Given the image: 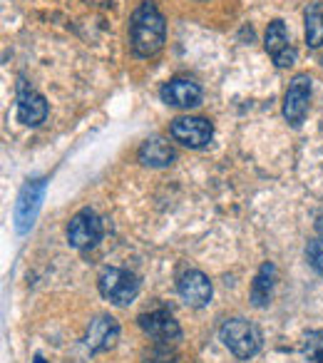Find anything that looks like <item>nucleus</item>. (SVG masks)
Wrapping results in <instances>:
<instances>
[{
  "label": "nucleus",
  "instance_id": "nucleus-17",
  "mask_svg": "<svg viewBox=\"0 0 323 363\" xmlns=\"http://www.w3.org/2000/svg\"><path fill=\"white\" fill-rule=\"evenodd\" d=\"M301 353L306 363H323V331H308Z\"/></svg>",
  "mask_w": 323,
  "mask_h": 363
},
{
  "label": "nucleus",
  "instance_id": "nucleus-14",
  "mask_svg": "<svg viewBox=\"0 0 323 363\" xmlns=\"http://www.w3.org/2000/svg\"><path fill=\"white\" fill-rule=\"evenodd\" d=\"M137 157H140V162L144 167H154V169H159V167L172 164L174 157H177V152H174V147L169 145L164 137H149V140L142 142Z\"/></svg>",
  "mask_w": 323,
  "mask_h": 363
},
{
  "label": "nucleus",
  "instance_id": "nucleus-4",
  "mask_svg": "<svg viewBox=\"0 0 323 363\" xmlns=\"http://www.w3.org/2000/svg\"><path fill=\"white\" fill-rule=\"evenodd\" d=\"M45 189H47V179H42V177L23 184L21 194H18V202H16V229L21 234L30 232V227L35 224L42 197H45Z\"/></svg>",
  "mask_w": 323,
  "mask_h": 363
},
{
  "label": "nucleus",
  "instance_id": "nucleus-12",
  "mask_svg": "<svg viewBox=\"0 0 323 363\" xmlns=\"http://www.w3.org/2000/svg\"><path fill=\"white\" fill-rule=\"evenodd\" d=\"M264 45L266 52L273 57L278 67H291L296 62V50L288 43V30L283 21H271L266 28V35H264Z\"/></svg>",
  "mask_w": 323,
  "mask_h": 363
},
{
  "label": "nucleus",
  "instance_id": "nucleus-20",
  "mask_svg": "<svg viewBox=\"0 0 323 363\" xmlns=\"http://www.w3.org/2000/svg\"><path fill=\"white\" fill-rule=\"evenodd\" d=\"M33 363H45V358H42V356H35V361H33Z\"/></svg>",
  "mask_w": 323,
  "mask_h": 363
},
{
  "label": "nucleus",
  "instance_id": "nucleus-3",
  "mask_svg": "<svg viewBox=\"0 0 323 363\" xmlns=\"http://www.w3.org/2000/svg\"><path fill=\"white\" fill-rule=\"evenodd\" d=\"M100 294L115 306H127L140 294V279L127 269H105L97 279Z\"/></svg>",
  "mask_w": 323,
  "mask_h": 363
},
{
  "label": "nucleus",
  "instance_id": "nucleus-16",
  "mask_svg": "<svg viewBox=\"0 0 323 363\" xmlns=\"http://www.w3.org/2000/svg\"><path fill=\"white\" fill-rule=\"evenodd\" d=\"M306 21V43L308 48H321L323 45V3H311L303 13Z\"/></svg>",
  "mask_w": 323,
  "mask_h": 363
},
{
  "label": "nucleus",
  "instance_id": "nucleus-15",
  "mask_svg": "<svg viewBox=\"0 0 323 363\" xmlns=\"http://www.w3.org/2000/svg\"><path fill=\"white\" fill-rule=\"evenodd\" d=\"M273 284H276V267L271 262L261 264L256 279L251 284V306L266 308L273 296Z\"/></svg>",
  "mask_w": 323,
  "mask_h": 363
},
{
  "label": "nucleus",
  "instance_id": "nucleus-5",
  "mask_svg": "<svg viewBox=\"0 0 323 363\" xmlns=\"http://www.w3.org/2000/svg\"><path fill=\"white\" fill-rule=\"evenodd\" d=\"M102 234H105L102 219L97 217L92 209H80V212L70 219V224H67V242H70V247L80 249V252L97 247Z\"/></svg>",
  "mask_w": 323,
  "mask_h": 363
},
{
  "label": "nucleus",
  "instance_id": "nucleus-2",
  "mask_svg": "<svg viewBox=\"0 0 323 363\" xmlns=\"http://www.w3.org/2000/svg\"><path fill=\"white\" fill-rule=\"evenodd\" d=\"M219 338L239 361H249L261 351V331L246 318H227L219 328Z\"/></svg>",
  "mask_w": 323,
  "mask_h": 363
},
{
  "label": "nucleus",
  "instance_id": "nucleus-8",
  "mask_svg": "<svg viewBox=\"0 0 323 363\" xmlns=\"http://www.w3.org/2000/svg\"><path fill=\"white\" fill-rule=\"evenodd\" d=\"M117 338H120V323H117V318H112L110 313H100V316H95L90 321L82 341H85L90 353H102L115 348Z\"/></svg>",
  "mask_w": 323,
  "mask_h": 363
},
{
  "label": "nucleus",
  "instance_id": "nucleus-9",
  "mask_svg": "<svg viewBox=\"0 0 323 363\" xmlns=\"http://www.w3.org/2000/svg\"><path fill=\"white\" fill-rule=\"evenodd\" d=\"M162 102H167L172 107H182V110H192L202 102V87L199 82L189 80V77H172L162 85L159 90Z\"/></svg>",
  "mask_w": 323,
  "mask_h": 363
},
{
  "label": "nucleus",
  "instance_id": "nucleus-7",
  "mask_svg": "<svg viewBox=\"0 0 323 363\" xmlns=\"http://www.w3.org/2000/svg\"><path fill=\"white\" fill-rule=\"evenodd\" d=\"M308 102H311V77L296 75L291 80L283 97V117L291 127H298L308 112Z\"/></svg>",
  "mask_w": 323,
  "mask_h": 363
},
{
  "label": "nucleus",
  "instance_id": "nucleus-6",
  "mask_svg": "<svg viewBox=\"0 0 323 363\" xmlns=\"http://www.w3.org/2000/svg\"><path fill=\"white\" fill-rule=\"evenodd\" d=\"M169 132H172V140L179 145L189 147V150H202L212 142L214 125L204 117H177Z\"/></svg>",
  "mask_w": 323,
  "mask_h": 363
},
{
  "label": "nucleus",
  "instance_id": "nucleus-18",
  "mask_svg": "<svg viewBox=\"0 0 323 363\" xmlns=\"http://www.w3.org/2000/svg\"><path fill=\"white\" fill-rule=\"evenodd\" d=\"M177 358L179 353L164 341H157V346L144 353V363H177Z\"/></svg>",
  "mask_w": 323,
  "mask_h": 363
},
{
  "label": "nucleus",
  "instance_id": "nucleus-1",
  "mask_svg": "<svg viewBox=\"0 0 323 363\" xmlns=\"http://www.w3.org/2000/svg\"><path fill=\"white\" fill-rule=\"evenodd\" d=\"M167 38V26L162 18L159 8L149 0H144L130 21V45L137 57H152L162 50Z\"/></svg>",
  "mask_w": 323,
  "mask_h": 363
},
{
  "label": "nucleus",
  "instance_id": "nucleus-22",
  "mask_svg": "<svg viewBox=\"0 0 323 363\" xmlns=\"http://www.w3.org/2000/svg\"><path fill=\"white\" fill-rule=\"evenodd\" d=\"M199 3H204V0H199Z\"/></svg>",
  "mask_w": 323,
  "mask_h": 363
},
{
  "label": "nucleus",
  "instance_id": "nucleus-11",
  "mask_svg": "<svg viewBox=\"0 0 323 363\" xmlns=\"http://www.w3.org/2000/svg\"><path fill=\"white\" fill-rule=\"evenodd\" d=\"M177 291H179V296H182V301L194 308H202L212 301V281H209L207 274L197 272V269L184 272L182 277H179Z\"/></svg>",
  "mask_w": 323,
  "mask_h": 363
},
{
  "label": "nucleus",
  "instance_id": "nucleus-19",
  "mask_svg": "<svg viewBox=\"0 0 323 363\" xmlns=\"http://www.w3.org/2000/svg\"><path fill=\"white\" fill-rule=\"evenodd\" d=\"M306 262L318 277H323V239H311V242H308Z\"/></svg>",
  "mask_w": 323,
  "mask_h": 363
},
{
  "label": "nucleus",
  "instance_id": "nucleus-10",
  "mask_svg": "<svg viewBox=\"0 0 323 363\" xmlns=\"http://www.w3.org/2000/svg\"><path fill=\"white\" fill-rule=\"evenodd\" d=\"M137 321H140L142 331H144L147 336L157 338V341L174 343V341H179V338H182V328H179L177 318H174L169 311H164V308H157V311L142 313Z\"/></svg>",
  "mask_w": 323,
  "mask_h": 363
},
{
  "label": "nucleus",
  "instance_id": "nucleus-13",
  "mask_svg": "<svg viewBox=\"0 0 323 363\" xmlns=\"http://www.w3.org/2000/svg\"><path fill=\"white\" fill-rule=\"evenodd\" d=\"M47 117V102L38 90H33L26 80L18 85V120L28 127H38Z\"/></svg>",
  "mask_w": 323,
  "mask_h": 363
},
{
  "label": "nucleus",
  "instance_id": "nucleus-21",
  "mask_svg": "<svg viewBox=\"0 0 323 363\" xmlns=\"http://www.w3.org/2000/svg\"><path fill=\"white\" fill-rule=\"evenodd\" d=\"M318 232L323 234V219H318Z\"/></svg>",
  "mask_w": 323,
  "mask_h": 363
}]
</instances>
